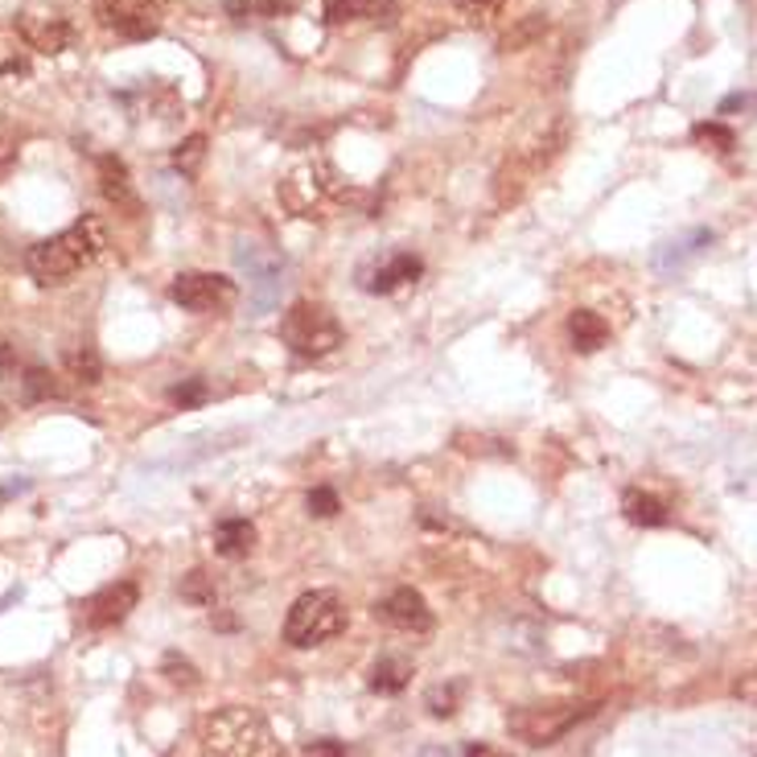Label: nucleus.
<instances>
[{
	"label": "nucleus",
	"mask_w": 757,
	"mask_h": 757,
	"mask_svg": "<svg viewBox=\"0 0 757 757\" xmlns=\"http://www.w3.org/2000/svg\"><path fill=\"white\" fill-rule=\"evenodd\" d=\"M108 247V227L95 215H82L75 227L58 230L55 239H41L38 247H29L26 268L38 284H67L75 281L82 268H91L95 259Z\"/></svg>",
	"instance_id": "obj_1"
},
{
	"label": "nucleus",
	"mask_w": 757,
	"mask_h": 757,
	"mask_svg": "<svg viewBox=\"0 0 757 757\" xmlns=\"http://www.w3.org/2000/svg\"><path fill=\"white\" fill-rule=\"evenodd\" d=\"M206 757H284L268 720L252 708H218L198 729Z\"/></svg>",
	"instance_id": "obj_2"
},
{
	"label": "nucleus",
	"mask_w": 757,
	"mask_h": 757,
	"mask_svg": "<svg viewBox=\"0 0 757 757\" xmlns=\"http://www.w3.org/2000/svg\"><path fill=\"white\" fill-rule=\"evenodd\" d=\"M346 630V606L334 589H313L301 593L284 618V642L297 650L322 647L330 638H338Z\"/></svg>",
	"instance_id": "obj_3"
},
{
	"label": "nucleus",
	"mask_w": 757,
	"mask_h": 757,
	"mask_svg": "<svg viewBox=\"0 0 757 757\" xmlns=\"http://www.w3.org/2000/svg\"><path fill=\"white\" fill-rule=\"evenodd\" d=\"M342 325L338 317L322 305H293V309L281 317V342L297 358H330V354L342 346Z\"/></svg>",
	"instance_id": "obj_4"
},
{
	"label": "nucleus",
	"mask_w": 757,
	"mask_h": 757,
	"mask_svg": "<svg viewBox=\"0 0 757 757\" xmlns=\"http://www.w3.org/2000/svg\"><path fill=\"white\" fill-rule=\"evenodd\" d=\"M593 712V704H531V708H514L507 717V729L528 745H556Z\"/></svg>",
	"instance_id": "obj_5"
},
{
	"label": "nucleus",
	"mask_w": 757,
	"mask_h": 757,
	"mask_svg": "<svg viewBox=\"0 0 757 757\" xmlns=\"http://www.w3.org/2000/svg\"><path fill=\"white\" fill-rule=\"evenodd\" d=\"M235 264L247 276V297L256 305V313H268L281 305L284 288H288V268L276 252L259 244H239L235 247Z\"/></svg>",
	"instance_id": "obj_6"
},
{
	"label": "nucleus",
	"mask_w": 757,
	"mask_h": 757,
	"mask_svg": "<svg viewBox=\"0 0 757 757\" xmlns=\"http://www.w3.org/2000/svg\"><path fill=\"white\" fill-rule=\"evenodd\" d=\"M169 297L189 313H223L235 305V281L218 276V272H181L169 284Z\"/></svg>",
	"instance_id": "obj_7"
},
{
	"label": "nucleus",
	"mask_w": 757,
	"mask_h": 757,
	"mask_svg": "<svg viewBox=\"0 0 757 757\" xmlns=\"http://www.w3.org/2000/svg\"><path fill=\"white\" fill-rule=\"evenodd\" d=\"M95 17L104 29H116L120 38L145 41L161 29V4L157 0H95Z\"/></svg>",
	"instance_id": "obj_8"
},
{
	"label": "nucleus",
	"mask_w": 757,
	"mask_h": 757,
	"mask_svg": "<svg viewBox=\"0 0 757 757\" xmlns=\"http://www.w3.org/2000/svg\"><path fill=\"white\" fill-rule=\"evenodd\" d=\"M375 618L395 626V630H407V635H429V630H433V609H429V601H424L416 589H407V584L404 589H392V593L378 601Z\"/></svg>",
	"instance_id": "obj_9"
},
{
	"label": "nucleus",
	"mask_w": 757,
	"mask_h": 757,
	"mask_svg": "<svg viewBox=\"0 0 757 757\" xmlns=\"http://www.w3.org/2000/svg\"><path fill=\"white\" fill-rule=\"evenodd\" d=\"M140 601V589L136 581H116V584H104L99 593L87 601V613H82V622L91 626V630H111V626H120L128 613L136 609Z\"/></svg>",
	"instance_id": "obj_10"
},
{
	"label": "nucleus",
	"mask_w": 757,
	"mask_h": 757,
	"mask_svg": "<svg viewBox=\"0 0 757 757\" xmlns=\"http://www.w3.org/2000/svg\"><path fill=\"white\" fill-rule=\"evenodd\" d=\"M17 33H21L29 50H38V55H62V50H70V41H75V26H70L67 17H55V13H21L17 17Z\"/></svg>",
	"instance_id": "obj_11"
},
{
	"label": "nucleus",
	"mask_w": 757,
	"mask_h": 757,
	"mask_svg": "<svg viewBox=\"0 0 757 757\" xmlns=\"http://www.w3.org/2000/svg\"><path fill=\"white\" fill-rule=\"evenodd\" d=\"M708 247H712V230L691 227V230H684V235H676V239H667V244L655 247L650 268H655V276H676V272L688 268L691 259H700Z\"/></svg>",
	"instance_id": "obj_12"
},
{
	"label": "nucleus",
	"mask_w": 757,
	"mask_h": 757,
	"mask_svg": "<svg viewBox=\"0 0 757 757\" xmlns=\"http://www.w3.org/2000/svg\"><path fill=\"white\" fill-rule=\"evenodd\" d=\"M420 272H424V264H420V256H412V252H400V256H392L383 268H375L371 276L363 281L366 293H378V297H387V293H395V288H404V284L420 281Z\"/></svg>",
	"instance_id": "obj_13"
},
{
	"label": "nucleus",
	"mask_w": 757,
	"mask_h": 757,
	"mask_svg": "<svg viewBox=\"0 0 757 757\" xmlns=\"http://www.w3.org/2000/svg\"><path fill=\"white\" fill-rule=\"evenodd\" d=\"M99 189L116 210H128V215L140 210V198H136L132 181H128V165L120 157H99Z\"/></svg>",
	"instance_id": "obj_14"
},
{
	"label": "nucleus",
	"mask_w": 757,
	"mask_h": 757,
	"mask_svg": "<svg viewBox=\"0 0 757 757\" xmlns=\"http://www.w3.org/2000/svg\"><path fill=\"white\" fill-rule=\"evenodd\" d=\"M568 338L581 354H597L609 342V325L601 313L593 309H572L568 313Z\"/></svg>",
	"instance_id": "obj_15"
},
{
	"label": "nucleus",
	"mask_w": 757,
	"mask_h": 757,
	"mask_svg": "<svg viewBox=\"0 0 757 757\" xmlns=\"http://www.w3.org/2000/svg\"><path fill=\"white\" fill-rule=\"evenodd\" d=\"M256 548V528L247 519H223L215 528V552L227 556V560H239Z\"/></svg>",
	"instance_id": "obj_16"
},
{
	"label": "nucleus",
	"mask_w": 757,
	"mask_h": 757,
	"mask_svg": "<svg viewBox=\"0 0 757 757\" xmlns=\"http://www.w3.org/2000/svg\"><path fill=\"white\" fill-rule=\"evenodd\" d=\"M407 679H412V662L400 659V655H383V659L371 667V691H383V696H395V691L407 688Z\"/></svg>",
	"instance_id": "obj_17"
},
{
	"label": "nucleus",
	"mask_w": 757,
	"mask_h": 757,
	"mask_svg": "<svg viewBox=\"0 0 757 757\" xmlns=\"http://www.w3.org/2000/svg\"><path fill=\"white\" fill-rule=\"evenodd\" d=\"M622 511L635 528H662L671 514H667V502L655 499V494H642V490H630L622 499Z\"/></svg>",
	"instance_id": "obj_18"
},
{
	"label": "nucleus",
	"mask_w": 757,
	"mask_h": 757,
	"mask_svg": "<svg viewBox=\"0 0 757 757\" xmlns=\"http://www.w3.org/2000/svg\"><path fill=\"white\" fill-rule=\"evenodd\" d=\"M383 0H325L330 26H354V21H378Z\"/></svg>",
	"instance_id": "obj_19"
},
{
	"label": "nucleus",
	"mask_w": 757,
	"mask_h": 757,
	"mask_svg": "<svg viewBox=\"0 0 757 757\" xmlns=\"http://www.w3.org/2000/svg\"><path fill=\"white\" fill-rule=\"evenodd\" d=\"M543 33H548V17L531 13V17H523V21H519L514 29H507V33H502L499 50H502V55H514V50H528L531 41H540Z\"/></svg>",
	"instance_id": "obj_20"
},
{
	"label": "nucleus",
	"mask_w": 757,
	"mask_h": 757,
	"mask_svg": "<svg viewBox=\"0 0 757 757\" xmlns=\"http://www.w3.org/2000/svg\"><path fill=\"white\" fill-rule=\"evenodd\" d=\"M58 378L46 371V366H29L26 378H21V395H26V404H41V400H58Z\"/></svg>",
	"instance_id": "obj_21"
},
{
	"label": "nucleus",
	"mask_w": 757,
	"mask_h": 757,
	"mask_svg": "<svg viewBox=\"0 0 757 757\" xmlns=\"http://www.w3.org/2000/svg\"><path fill=\"white\" fill-rule=\"evenodd\" d=\"M301 0H227V13L239 17L244 21L247 13H259V17H288L297 9Z\"/></svg>",
	"instance_id": "obj_22"
},
{
	"label": "nucleus",
	"mask_w": 757,
	"mask_h": 757,
	"mask_svg": "<svg viewBox=\"0 0 757 757\" xmlns=\"http://www.w3.org/2000/svg\"><path fill=\"white\" fill-rule=\"evenodd\" d=\"M181 601H189V606L198 609H210L215 606V577H206L203 568L186 572V577H181Z\"/></svg>",
	"instance_id": "obj_23"
},
{
	"label": "nucleus",
	"mask_w": 757,
	"mask_h": 757,
	"mask_svg": "<svg viewBox=\"0 0 757 757\" xmlns=\"http://www.w3.org/2000/svg\"><path fill=\"white\" fill-rule=\"evenodd\" d=\"M67 371H70V378L75 383H82V387H95L99 383V375H104V366H99V354L95 351H70L67 354Z\"/></svg>",
	"instance_id": "obj_24"
},
{
	"label": "nucleus",
	"mask_w": 757,
	"mask_h": 757,
	"mask_svg": "<svg viewBox=\"0 0 757 757\" xmlns=\"http://www.w3.org/2000/svg\"><path fill=\"white\" fill-rule=\"evenodd\" d=\"M203 161H206V136H189V140H181L174 149V169L181 177H194L203 169Z\"/></svg>",
	"instance_id": "obj_25"
},
{
	"label": "nucleus",
	"mask_w": 757,
	"mask_h": 757,
	"mask_svg": "<svg viewBox=\"0 0 757 757\" xmlns=\"http://www.w3.org/2000/svg\"><path fill=\"white\" fill-rule=\"evenodd\" d=\"M458 696H461L458 684H436V688H429L424 704H429L433 717H453V712H458Z\"/></svg>",
	"instance_id": "obj_26"
},
{
	"label": "nucleus",
	"mask_w": 757,
	"mask_h": 757,
	"mask_svg": "<svg viewBox=\"0 0 757 757\" xmlns=\"http://www.w3.org/2000/svg\"><path fill=\"white\" fill-rule=\"evenodd\" d=\"M691 136H696L700 145H712L717 153H733V132L729 128H720V124H696Z\"/></svg>",
	"instance_id": "obj_27"
},
{
	"label": "nucleus",
	"mask_w": 757,
	"mask_h": 757,
	"mask_svg": "<svg viewBox=\"0 0 757 757\" xmlns=\"http://www.w3.org/2000/svg\"><path fill=\"white\" fill-rule=\"evenodd\" d=\"M206 383L203 378H186V383H177L174 392H169V400H174L177 407H198V404H206Z\"/></svg>",
	"instance_id": "obj_28"
},
{
	"label": "nucleus",
	"mask_w": 757,
	"mask_h": 757,
	"mask_svg": "<svg viewBox=\"0 0 757 757\" xmlns=\"http://www.w3.org/2000/svg\"><path fill=\"white\" fill-rule=\"evenodd\" d=\"M165 676H169V684H186V688H194V684H198L194 662L181 659V655H165Z\"/></svg>",
	"instance_id": "obj_29"
},
{
	"label": "nucleus",
	"mask_w": 757,
	"mask_h": 757,
	"mask_svg": "<svg viewBox=\"0 0 757 757\" xmlns=\"http://www.w3.org/2000/svg\"><path fill=\"white\" fill-rule=\"evenodd\" d=\"M309 514H317V519H330V514H338V494H334L330 486L309 490Z\"/></svg>",
	"instance_id": "obj_30"
},
{
	"label": "nucleus",
	"mask_w": 757,
	"mask_h": 757,
	"mask_svg": "<svg viewBox=\"0 0 757 757\" xmlns=\"http://www.w3.org/2000/svg\"><path fill=\"white\" fill-rule=\"evenodd\" d=\"M461 13L470 17V21H486V17H494L507 4V0H453Z\"/></svg>",
	"instance_id": "obj_31"
},
{
	"label": "nucleus",
	"mask_w": 757,
	"mask_h": 757,
	"mask_svg": "<svg viewBox=\"0 0 757 757\" xmlns=\"http://www.w3.org/2000/svg\"><path fill=\"white\" fill-rule=\"evenodd\" d=\"M305 757H346V745L330 741V737H325V741H309L305 745Z\"/></svg>",
	"instance_id": "obj_32"
},
{
	"label": "nucleus",
	"mask_w": 757,
	"mask_h": 757,
	"mask_svg": "<svg viewBox=\"0 0 757 757\" xmlns=\"http://www.w3.org/2000/svg\"><path fill=\"white\" fill-rule=\"evenodd\" d=\"M17 375V346H9V342H0V378Z\"/></svg>",
	"instance_id": "obj_33"
},
{
	"label": "nucleus",
	"mask_w": 757,
	"mask_h": 757,
	"mask_svg": "<svg viewBox=\"0 0 757 757\" xmlns=\"http://www.w3.org/2000/svg\"><path fill=\"white\" fill-rule=\"evenodd\" d=\"M465 757H507V754H499L494 745H482V741H473V745H465Z\"/></svg>",
	"instance_id": "obj_34"
},
{
	"label": "nucleus",
	"mask_w": 757,
	"mask_h": 757,
	"mask_svg": "<svg viewBox=\"0 0 757 757\" xmlns=\"http://www.w3.org/2000/svg\"><path fill=\"white\" fill-rule=\"evenodd\" d=\"M749 104H754L749 95H729V99L720 104V116H729V111H737V108H749Z\"/></svg>",
	"instance_id": "obj_35"
},
{
	"label": "nucleus",
	"mask_w": 757,
	"mask_h": 757,
	"mask_svg": "<svg viewBox=\"0 0 757 757\" xmlns=\"http://www.w3.org/2000/svg\"><path fill=\"white\" fill-rule=\"evenodd\" d=\"M416 757H453V754H449L445 745H429V749H420Z\"/></svg>",
	"instance_id": "obj_36"
}]
</instances>
